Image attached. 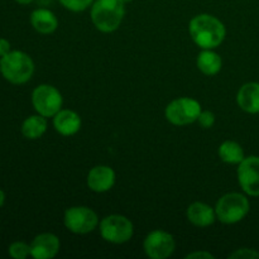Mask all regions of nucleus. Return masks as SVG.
<instances>
[{
    "label": "nucleus",
    "mask_w": 259,
    "mask_h": 259,
    "mask_svg": "<svg viewBox=\"0 0 259 259\" xmlns=\"http://www.w3.org/2000/svg\"><path fill=\"white\" fill-rule=\"evenodd\" d=\"M65 227L73 234H88L99 225L98 214L88 206L68 207L63 215Z\"/></svg>",
    "instance_id": "nucleus-8"
},
{
    "label": "nucleus",
    "mask_w": 259,
    "mask_h": 259,
    "mask_svg": "<svg viewBox=\"0 0 259 259\" xmlns=\"http://www.w3.org/2000/svg\"><path fill=\"white\" fill-rule=\"evenodd\" d=\"M9 255L14 259H25L30 255V244L24 242H14L9 247Z\"/></svg>",
    "instance_id": "nucleus-20"
},
{
    "label": "nucleus",
    "mask_w": 259,
    "mask_h": 259,
    "mask_svg": "<svg viewBox=\"0 0 259 259\" xmlns=\"http://www.w3.org/2000/svg\"><path fill=\"white\" fill-rule=\"evenodd\" d=\"M176 243L174 237L164 230L157 229L149 233L143 243V249L147 257L152 259H166L175 252Z\"/></svg>",
    "instance_id": "nucleus-9"
},
{
    "label": "nucleus",
    "mask_w": 259,
    "mask_h": 259,
    "mask_svg": "<svg viewBox=\"0 0 259 259\" xmlns=\"http://www.w3.org/2000/svg\"><path fill=\"white\" fill-rule=\"evenodd\" d=\"M61 243L57 235L42 233L30 243V255L34 259H52L60 252Z\"/></svg>",
    "instance_id": "nucleus-11"
},
{
    "label": "nucleus",
    "mask_w": 259,
    "mask_h": 259,
    "mask_svg": "<svg viewBox=\"0 0 259 259\" xmlns=\"http://www.w3.org/2000/svg\"><path fill=\"white\" fill-rule=\"evenodd\" d=\"M197 121H199V124L202 126V128H205V129L211 128V126L215 124L214 113H211V111H209V110L201 111L199 115V118H197Z\"/></svg>",
    "instance_id": "nucleus-23"
},
{
    "label": "nucleus",
    "mask_w": 259,
    "mask_h": 259,
    "mask_svg": "<svg viewBox=\"0 0 259 259\" xmlns=\"http://www.w3.org/2000/svg\"><path fill=\"white\" fill-rule=\"evenodd\" d=\"M249 200L239 192H229L220 197L215 206L217 219L223 224H237L248 215Z\"/></svg>",
    "instance_id": "nucleus-4"
},
{
    "label": "nucleus",
    "mask_w": 259,
    "mask_h": 259,
    "mask_svg": "<svg viewBox=\"0 0 259 259\" xmlns=\"http://www.w3.org/2000/svg\"><path fill=\"white\" fill-rule=\"evenodd\" d=\"M30 24L40 34H51L58 27V19L50 9L39 8L30 14Z\"/></svg>",
    "instance_id": "nucleus-16"
},
{
    "label": "nucleus",
    "mask_w": 259,
    "mask_h": 259,
    "mask_svg": "<svg viewBox=\"0 0 259 259\" xmlns=\"http://www.w3.org/2000/svg\"><path fill=\"white\" fill-rule=\"evenodd\" d=\"M32 104L38 114L45 118H53L62 108L63 98L55 86L43 83L33 90Z\"/></svg>",
    "instance_id": "nucleus-7"
},
{
    "label": "nucleus",
    "mask_w": 259,
    "mask_h": 259,
    "mask_svg": "<svg viewBox=\"0 0 259 259\" xmlns=\"http://www.w3.org/2000/svg\"><path fill=\"white\" fill-rule=\"evenodd\" d=\"M14 2H17L18 4H22V5H28V4H30V3H32L33 0H14Z\"/></svg>",
    "instance_id": "nucleus-27"
},
{
    "label": "nucleus",
    "mask_w": 259,
    "mask_h": 259,
    "mask_svg": "<svg viewBox=\"0 0 259 259\" xmlns=\"http://www.w3.org/2000/svg\"><path fill=\"white\" fill-rule=\"evenodd\" d=\"M125 3L121 0H95L91 5V20L98 30L111 33L120 27L125 15Z\"/></svg>",
    "instance_id": "nucleus-2"
},
{
    "label": "nucleus",
    "mask_w": 259,
    "mask_h": 259,
    "mask_svg": "<svg viewBox=\"0 0 259 259\" xmlns=\"http://www.w3.org/2000/svg\"><path fill=\"white\" fill-rule=\"evenodd\" d=\"M47 131V118L40 114L30 115L23 121L22 134L27 139H38L43 136Z\"/></svg>",
    "instance_id": "nucleus-18"
},
{
    "label": "nucleus",
    "mask_w": 259,
    "mask_h": 259,
    "mask_svg": "<svg viewBox=\"0 0 259 259\" xmlns=\"http://www.w3.org/2000/svg\"><path fill=\"white\" fill-rule=\"evenodd\" d=\"M237 174L243 191L249 196H259V157H245L238 164Z\"/></svg>",
    "instance_id": "nucleus-10"
},
{
    "label": "nucleus",
    "mask_w": 259,
    "mask_h": 259,
    "mask_svg": "<svg viewBox=\"0 0 259 259\" xmlns=\"http://www.w3.org/2000/svg\"><path fill=\"white\" fill-rule=\"evenodd\" d=\"M237 103L242 110L249 114L259 113V82H247L237 94Z\"/></svg>",
    "instance_id": "nucleus-15"
},
{
    "label": "nucleus",
    "mask_w": 259,
    "mask_h": 259,
    "mask_svg": "<svg viewBox=\"0 0 259 259\" xmlns=\"http://www.w3.org/2000/svg\"><path fill=\"white\" fill-rule=\"evenodd\" d=\"M194 259V258H205V259H214L215 257L209 252H194L186 255V259Z\"/></svg>",
    "instance_id": "nucleus-25"
},
{
    "label": "nucleus",
    "mask_w": 259,
    "mask_h": 259,
    "mask_svg": "<svg viewBox=\"0 0 259 259\" xmlns=\"http://www.w3.org/2000/svg\"><path fill=\"white\" fill-rule=\"evenodd\" d=\"M197 68L206 76H214L223 67L222 57L212 50H202L196 60Z\"/></svg>",
    "instance_id": "nucleus-17"
},
{
    "label": "nucleus",
    "mask_w": 259,
    "mask_h": 259,
    "mask_svg": "<svg viewBox=\"0 0 259 259\" xmlns=\"http://www.w3.org/2000/svg\"><path fill=\"white\" fill-rule=\"evenodd\" d=\"M10 51H12V46H10L9 40L5 38H0V57H4Z\"/></svg>",
    "instance_id": "nucleus-24"
},
{
    "label": "nucleus",
    "mask_w": 259,
    "mask_h": 259,
    "mask_svg": "<svg viewBox=\"0 0 259 259\" xmlns=\"http://www.w3.org/2000/svg\"><path fill=\"white\" fill-rule=\"evenodd\" d=\"M201 104L191 98H179L166 106L164 115L174 125H189L197 121L201 113Z\"/></svg>",
    "instance_id": "nucleus-6"
},
{
    "label": "nucleus",
    "mask_w": 259,
    "mask_h": 259,
    "mask_svg": "<svg viewBox=\"0 0 259 259\" xmlns=\"http://www.w3.org/2000/svg\"><path fill=\"white\" fill-rule=\"evenodd\" d=\"M219 158L229 164H239L245 158L242 146L234 141H225L218 149Z\"/></svg>",
    "instance_id": "nucleus-19"
},
{
    "label": "nucleus",
    "mask_w": 259,
    "mask_h": 259,
    "mask_svg": "<svg viewBox=\"0 0 259 259\" xmlns=\"http://www.w3.org/2000/svg\"><path fill=\"white\" fill-rule=\"evenodd\" d=\"M95 0H60L63 8L73 13H80L93 5Z\"/></svg>",
    "instance_id": "nucleus-21"
},
{
    "label": "nucleus",
    "mask_w": 259,
    "mask_h": 259,
    "mask_svg": "<svg viewBox=\"0 0 259 259\" xmlns=\"http://www.w3.org/2000/svg\"><path fill=\"white\" fill-rule=\"evenodd\" d=\"M187 219L192 225L199 228H206L214 224L217 220V214H215V209H212L210 205L205 204V202H192L189 207H187Z\"/></svg>",
    "instance_id": "nucleus-14"
},
{
    "label": "nucleus",
    "mask_w": 259,
    "mask_h": 259,
    "mask_svg": "<svg viewBox=\"0 0 259 259\" xmlns=\"http://www.w3.org/2000/svg\"><path fill=\"white\" fill-rule=\"evenodd\" d=\"M134 234L133 223L123 215H109L100 222V235L105 242L124 244Z\"/></svg>",
    "instance_id": "nucleus-5"
},
{
    "label": "nucleus",
    "mask_w": 259,
    "mask_h": 259,
    "mask_svg": "<svg viewBox=\"0 0 259 259\" xmlns=\"http://www.w3.org/2000/svg\"><path fill=\"white\" fill-rule=\"evenodd\" d=\"M121 2H123V3H129V2H132V0H121Z\"/></svg>",
    "instance_id": "nucleus-28"
},
{
    "label": "nucleus",
    "mask_w": 259,
    "mask_h": 259,
    "mask_svg": "<svg viewBox=\"0 0 259 259\" xmlns=\"http://www.w3.org/2000/svg\"><path fill=\"white\" fill-rule=\"evenodd\" d=\"M0 72L14 85L28 82L34 73V62L23 51H10L0 60Z\"/></svg>",
    "instance_id": "nucleus-3"
},
{
    "label": "nucleus",
    "mask_w": 259,
    "mask_h": 259,
    "mask_svg": "<svg viewBox=\"0 0 259 259\" xmlns=\"http://www.w3.org/2000/svg\"><path fill=\"white\" fill-rule=\"evenodd\" d=\"M191 39L202 50H214L225 39L227 29L220 19L211 14H199L189 23Z\"/></svg>",
    "instance_id": "nucleus-1"
},
{
    "label": "nucleus",
    "mask_w": 259,
    "mask_h": 259,
    "mask_svg": "<svg viewBox=\"0 0 259 259\" xmlns=\"http://www.w3.org/2000/svg\"><path fill=\"white\" fill-rule=\"evenodd\" d=\"M53 126L56 132L63 137L75 136L81 128V118L76 111L61 109L53 116Z\"/></svg>",
    "instance_id": "nucleus-13"
},
{
    "label": "nucleus",
    "mask_w": 259,
    "mask_h": 259,
    "mask_svg": "<svg viewBox=\"0 0 259 259\" xmlns=\"http://www.w3.org/2000/svg\"><path fill=\"white\" fill-rule=\"evenodd\" d=\"M86 184L91 191L103 194L113 189L115 184V172L109 166H95L88 174Z\"/></svg>",
    "instance_id": "nucleus-12"
},
{
    "label": "nucleus",
    "mask_w": 259,
    "mask_h": 259,
    "mask_svg": "<svg viewBox=\"0 0 259 259\" xmlns=\"http://www.w3.org/2000/svg\"><path fill=\"white\" fill-rule=\"evenodd\" d=\"M229 258L234 259H259V252L254 249H249V248H242L235 252H233L229 255Z\"/></svg>",
    "instance_id": "nucleus-22"
},
{
    "label": "nucleus",
    "mask_w": 259,
    "mask_h": 259,
    "mask_svg": "<svg viewBox=\"0 0 259 259\" xmlns=\"http://www.w3.org/2000/svg\"><path fill=\"white\" fill-rule=\"evenodd\" d=\"M4 202H5V194H4V191L0 189V207L4 205Z\"/></svg>",
    "instance_id": "nucleus-26"
}]
</instances>
